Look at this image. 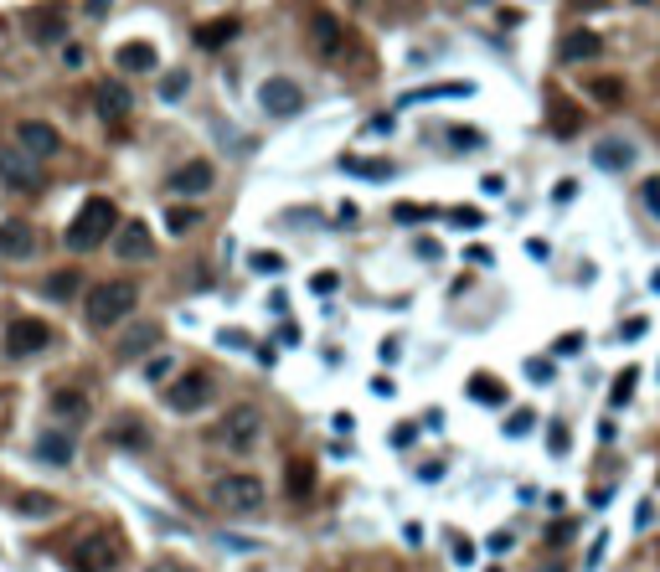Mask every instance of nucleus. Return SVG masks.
I'll use <instances>...</instances> for the list:
<instances>
[{"label":"nucleus","instance_id":"f257e3e1","mask_svg":"<svg viewBox=\"0 0 660 572\" xmlns=\"http://www.w3.org/2000/svg\"><path fill=\"white\" fill-rule=\"evenodd\" d=\"M135 309H140V289L129 284V279H103V284L88 289V325L93 330L119 325Z\"/></svg>","mask_w":660,"mask_h":572},{"label":"nucleus","instance_id":"f03ea898","mask_svg":"<svg viewBox=\"0 0 660 572\" xmlns=\"http://www.w3.org/2000/svg\"><path fill=\"white\" fill-rule=\"evenodd\" d=\"M114 227H119L114 202H109V196H88V202L78 206L73 227H67V247H73V253H93L103 238H114Z\"/></svg>","mask_w":660,"mask_h":572},{"label":"nucleus","instance_id":"7ed1b4c3","mask_svg":"<svg viewBox=\"0 0 660 572\" xmlns=\"http://www.w3.org/2000/svg\"><path fill=\"white\" fill-rule=\"evenodd\" d=\"M268 433V423H264V412L253 408V403H238V408H227V418L217 423V438H222L227 449H238V454H248V449H258V438Z\"/></svg>","mask_w":660,"mask_h":572},{"label":"nucleus","instance_id":"20e7f679","mask_svg":"<svg viewBox=\"0 0 660 572\" xmlns=\"http://www.w3.org/2000/svg\"><path fill=\"white\" fill-rule=\"evenodd\" d=\"M264 480L258 474H222L217 485H212V500L222 506V511H232V516H248V511H258L264 506Z\"/></svg>","mask_w":660,"mask_h":572},{"label":"nucleus","instance_id":"39448f33","mask_svg":"<svg viewBox=\"0 0 660 572\" xmlns=\"http://www.w3.org/2000/svg\"><path fill=\"white\" fill-rule=\"evenodd\" d=\"M212 397H217V382H212L206 371H186V377H176V382L165 387V408L170 412H202Z\"/></svg>","mask_w":660,"mask_h":572},{"label":"nucleus","instance_id":"423d86ee","mask_svg":"<svg viewBox=\"0 0 660 572\" xmlns=\"http://www.w3.org/2000/svg\"><path fill=\"white\" fill-rule=\"evenodd\" d=\"M258 108H264L268 119H294L305 108V88L294 78H264L258 82Z\"/></svg>","mask_w":660,"mask_h":572},{"label":"nucleus","instance_id":"0eeeda50","mask_svg":"<svg viewBox=\"0 0 660 572\" xmlns=\"http://www.w3.org/2000/svg\"><path fill=\"white\" fill-rule=\"evenodd\" d=\"M47 346H52V325L37 320V315H21V320L5 325V351L11 356H41Z\"/></svg>","mask_w":660,"mask_h":572},{"label":"nucleus","instance_id":"6e6552de","mask_svg":"<svg viewBox=\"0 0 660 572\" xmlns=\"http://www.w3.org/2000/svg\"><path fill=\"white\" fill-rule=\"evenodd\" d=\"M119 568V542L114 536H82L78 547H73V572H114Z\"/></svg>","mask_w":660,"mask_h":572},{"label":"nucleus","instance_id":"1a4fd4ad","mask_svg":"<svg viewBox=\"0 0 660 572\" xmlns=\"http://www.w3.org/2000/svg\"><path fill=\"white\" fill-rule=\"evenodd\" d=\"M67 11H62L57 0L52 5H37V11H26V37L37 41V47H57V41H67Z\"/></svg>","mask_w":660,"mask_h":572},{"label":"nucleus","instance_id":"9d476101","mask_svg":"<svg viewBox=\"0 0 660 572\" xmlns=\"http://www.w3.org/2000/svg\"><path fill=\"white\" fill-rule=\"evenodd\" d=\"M16 150H21V155H31V160L41 165V160H52V155L62 150V134H57V129H52L47 119H21Z\"/></svg>","mask_w":660,"mask_h":572},{"label":"nucleus","instance_id":"9b49d317","mask_svg":"<svg viewBox=\"0 0 660 572\" xmlns=\"http://www.w3.org/2000/svg\"><path fill=\"white\" fill-rule=\"evenodd\" d=\"M0 176H5V186H16V191H37L41 165L31 155H21L16 144H0Z\"/></svg>","mask_w":660,"mask_h":572},{"label":"nucleus","instance_id":"f8f14e48","mask_svg":"<svg viewBox=\"0 0 660 572\" xmlns=\"http://www.w3.org/2000/svg\"><path fill=\"white\" fill-rule=\"evenodd\" d=\"M309 47H315L320 62H335L346 52V31H341V21L330 16V11H320V16L309 21Z\"/></svg>","mask_w":660,"mask_h":572},{"label":"nucleus","instance_id":"ddd939ff","mask_svg":"<svg viewBox=\"0 0 660 572\" xmlns=\"http://www.w3.org/2000/svg\"><path fill=\"white\" fill-rule=\"evenodd\" d=\"M37 454H41V464H57V470H67V464L78 459V433H73V429H47L37 438Z\"/></svg>","mask_w":660,"mask_h":572},{"label":"nucleus","instance_id":"4468645a","mask_svg":"<svg viewBox=\"0 0 660 572\" xmlns=\"http://www.w3.org/2000/svg\"><path fill=\"white\" fill-rule=\"evenodd\" d=\"M114 253H119L124 264L150 258V227H144V222H119V227H114Z\"/></svg>","mask_w":660,"mask_h":572},{"label":"nucleus","instance_id":"2eb2a0df","mask_svg":"<svg viewBox=\"0 0 660 572\" xmlns=\"http://www.w3.org/2000/svg\"><path fill=\"white\" fill-rule=\"evenodd\" d=\"M93 103H99V119H103V124H119L124 114L135 108V99H129V88H124L119 78L99 82V93H93Z\"/></svg>","mask_w":660,"mask_h":572},{"label":"nucleus","instance_id":"dca6fc26","mask_svg":"<svg viewBox=\"0 0 660 572\" xmlns=\"http://www.w3.org/2000/svg\"><path fill=\"white\" fill-rule=\"evenodd\" d=\"M212 181H217V170H212V160H186L176 176H170V186L181 191V196H206L212 191Z\"/></svg>","mask_w":660,"mask_h":572},{"label":"nucleus","instance_id":"f3484780","mask_svg":"<svg viewBox=\"0 0 660 572\" xmlns=\"http://www.w3.org/2000/svg\"><path fill=\"white\" fill-rule=\"evenodd\" d=\"M37 253V232L26 222H0V258H11V264H21V258H31Z\"/></svg>","mask_w":660,"mask_h":572},{"label":"nucleus","instance_id":"a211bd4d","mask_svg":"<svg viewBox=\"0 0 660 572\" xmlns=\"http://www.w3.org/2000/svg\"><path fill=\"white\" fill-rule=\"evenodd\" d=\"M594 165L598 170H630L635 165V144L624 140V134H609V140L594 144Z\"/></svg>","mask_w":660,"mask_h":572},{"label":"nucleus","instance_id":"6ab92c4d","mask_svg":"<svg viewBox=\"0 0 660 572\" xmlns=\"http://www.w3.org/2000/svg\"><path fill=\"white\" fill-rule=\"evenodd\" d=\"M52 418H57L62 429H78L82 418H88V397L78 387H57L52 392Z\"/></svg>","mask_w":660,"mask_h":572},{"label":"nucleus","instance_id":"aec40b11","mask_svg":"<svg viewBox=\"0 0 660 572\" xmlns=\"http://www.w3.org/2000/svg\"><path fill=\"white\" fill-rule=\"evenodd\" d=\"M150 346H161V325L155 320H140V325H129L119 335V356L129 361V356H144Z\"/></svg>","mask_w":660,"mask_h":572},{"label":"nucleus","instance_id":"412c9836","mask_svg":"<svg viewBox=\"0 0 660 572\" xmlns=\"http://www.w3.org/2000/svg\"><path fill=\"white\" fill-rule=\"evenodd\" d=\"M598 52H604L598 31H568V37H562V47H557V57H562V62H594Z\"/></svg>","mask_w":660,"mask_h":572},{"label":"nucleus","instance_id":"4be33fe9","mask_svg":"<svg viewBox=\"0 0 660 572\" xmlns=\"http://www.w3.org/2000/svg\"><path fill=\"white\" fill-rule=\"evenodd\" d=\"M547 129H552L557 140H573L578 129H583V108L568 103V99H557L552 108H547Z\"/></svg>","mask_w":660,"mask_h":572},{"label":"nucleus","instance_id":"5701e85b","mask_svg":"<svg viewBox=\"0 0 660 572\" xmlns=\"http://www.w3.org/2000/svg\"><path fill=\"white\" fill-rule=\"evenodd\" d=\"M114 62H119V73H155V47L150 41H124Z\"/></svg>","mask_w":660,"mask_h":572},{"label":"nucleus","instance_id":"b1692460","mask_svg":"<svg viewBox=\"0 0 660 572\" xmlns=\"http://www.w3.org/2000/svg\"><path fill=\"white\" fill-rule=\"evenodd\" d=\"M474 82H433V88H412V93H403V108H412V103H433V99H470Z\"/></svg>","mask_w":660,"mask_h":572},{"label":"nucleus","instance_id":"393cba45","mask_svg":"<svg viewBox=\"0 0 660 572\" xmlns=\"http://www.w3.org/2000/svg\"><path fill=\"white\" fill-rule=\"evenodd\" d=\"M341 170L361 181H392V160H371V155H341Z\"/></svg>","mask_w":660,"mask_h":572},{"label":"nucleus","instance_id":"a878e982","mask_svg":"<svg viewBox=\"0 0 660 572\" xmlns=\"http://www.w3.org/2000/svg\"><path fill=\"white\" fill-rule=\"evenodd\" d=\"M470 397H474V403H485V408H500V403H506V387L495 382L491 371H474V377H470Z\"/></svg>","mask_w":660,"mask_h":572},{"label":"nucleus","instance_id":"bb28decb","mask_svg":"<svg viewBox=\"0 0 660 572\" xmlns=\"http://www.w3.org/2000/svg\"><path fill=\"white\" fill-rule=\"evenodd\" d=\"M232 37H238V21H232V16L196 26V47H206V52H212V47H222V41H232Z\"/></svg>","mask_w":660,"mask_h":572},{"label":"nucleus","instance_id":"cd10ccee","mask_svg":"<svg viewBox=\"0 0 660 572\" xmlns=\"http://www.w3.org/2000/svg\"><path fill=\"white\" fill-rule=\"evenodd\" d=\"M16 511L31 516V521H41V516H57V500H52V495H41V490H21L16 495Z\"/></svg>","mask_w":660,"mask_h":572},{"label":"nucleus","instance_id":"c85d7f7f","mask_svg":"<svg viewBox=\"0 0 660 572\" xmlns=\"http://www.w3.org/2000/svg\"><path fill=\"white\" fill-rule=\"evenodd\" d=\"M78 273H73V268H67V273H52V279H47V284H41V294H47V299H62V305H67V299H73V294H78Z\"/></svg>","mask_w":660,"mask_h":572},{"label":"nucleus","instance_id":"c756f323","mask_svg":"<svg viewBox=\"0 0 660 572\" xmlns=\"http://www.w3.org/2000/svg\"><path fill=\"white\" fill-rule=\"evenodd\" d=\"M588 93H594L604 108H619V103H624V82H619V78H594V82H588Z\"/></svg>","mask_w":660,"mask_h":572},{"label":"nucleus","instance_id":"7c9ffc66","mask_svg":"<svg viewBox=\"0 0 660 572\" xmlns=\"http://www.w3.org/2000/svg\"><path fill=\"white\" fill-rule=\"evenodd\" d=\"M196 222H202V212H196V206H170V212H165V227H170L176 238H186Z\"/></svg>","mask_w":660,"mask_h":572},{"label":"nucleus","instance_id":"2f4dec72","mask_svg":"<svg viewBox=\"0 0 660 572\" xmlns=\"http://www.w3.org/2000/svg\"><path fill=\"white\" fill-rule=\"evenodd\" d=\"M114 444H124V449H150V429H140V423L124 418L119 429H114Z\"/></svg>","mask_w":660,"mask_h":572},{"label":"nucleus","instance_id":"473e14b6","mask_svg":"<svg viewBox=\"0 0 660 572\" xmlns=\"http://www.w3.org/2000/svg\"><path fill=\"white\" fill-rule=\"evenodd\" d=\"M186 93H191V78H186V73H165L161 78V103H181Z\"/></svg>","mask_w":660,"mask_h":572},{"label":"nucleus","instance_id":"72a5a7b5","mask_svg":"<svg viewBox=\"0 0 660 572\" xmlns=\"http://www.w3.org/2000/svg\"><path fill=\"white\" fill-rule=\"evenodd\" d=\"M305 490H315V470L309 464H289V495L305 500Z\"/></svg>","mask_w":660,"mask_h":572},{"label":"nucleus","instance_id":"f704fd0d","mask_svg":"<svg viewBox=\"0 0 660 572\" xmlns=\"http://www.w3.org/2000/svg\"><path fill=\"white\" fill-rule=\"evenodd\" d=\"M635 382H639V371H635V367H624V371L614 377V392H609V397H614V408H624V403L635 397Z\"/></svg>","mask_w":660,"mask_h":572},{"label":"nucleus","instance_id":"c9c22d12","mask_svg":"<svg viewBox=\"0 0 660 572\" xmlns=\"http://www.w3.org/2000/svg\"><path fill=\"white\" fill-rule=\"evenodd\" d=\"M449 140H454V150H480V144H485V134H480V129H465V124H454Z\"/></svg>","mask_w":660,"mask_h":572},{"label":"nucleus","instance_id":"e433bc0d","mask_svg":"<svg viewBox=\"0 0 660 572\" xmlns=\"http://www.w3.org/2000/svg\"><path fill=\"white\" fill-rule=\"evenodd\" d=\"M392 217H397V222H429V217H433V206H412V202H397V206H392Z\"/></svg>","mask_w":660,"mask_h":572},{"label":"nucleus","instance_id":"4c0bfd02","mask_svg":"<svg viewBox=\"0 0 660 572\" xmlns=\"http://www.w3.org/2000/svg\"><path fill=\"white\" fill-rule=\"evenodd\" d=\"M165 377H170V356H165V351H155V356L144 361V382H165Z\"/></svg>","mask_w":660,"mask_h":572},{"label":"nucleus","instance_id":"58836bf2","mask_svg":"<svg viewBox=\"0 0 660 572\" xmlns=\"http://www.w3.org/2000/svg\"><path fill=\"white\" fill-rule=\"evenodd\" d=\"M253 268L274 279V273H284V258H279V253H253Z\"/></svg>","mask_w":660,"mask_h":572},{"label":"nucleus","instance_id":"ea45409f","mask_svg":"<svg viewBox=\"0 0 660 572\" xmlns=\"http://www.w3.org/2000/svg\"><path fill=\"white\" fill-rule=\"evenodd\" d=\"M578 351H583V330H568V335L552 346V356H578Z\"/></svg>","mask_w":660,"mask_h":572},{"label":"nucleus","instance_id":"a19ab883","mask_svg":"<svg viewBox=\"0 0 660 572\" xmlns=\"http://www.w3.org/2000/svg\"><path fill=\"white\" fill-rule=\"evenodd\" d=\"M532 423H536V412H532V408H516V418L506 423V433H511V438H521V433L532 429Z\"/></svg>","mask_w":660,"mask_h":572},{"label":"nucleus","instance_id":"79ce46f5","mask_svg":"<svg viewBox=\"0 0 660 572\" xmlns=\"http://www.w3.org/2000/svg\"><path fill=\"white\" fill-rule=\"evenodd\" d=\"M412 444H418V429H412V423H397V429H392V449H412Z\"/></svg>","mask_w":660,"mask_h":572},{"label":"nucleus","instance_id":"37998d69","mask_svg":"<svg viewBox=\"0 0 660 572\" xmlns=\"http://www.w3.org/2000/svg\"><path fill=\"white\" fill-rule=\"evenodd\" d=\"M573 196H578V181H573V176H568V181H557V186H552V206H568V202H573Z\"/></svg>","mask_w":660,"mask_h":572},{"label":"nucleus","instance_id":"c03bdc74","mask_svg":"<svg viewBox=\"0 0 660 572\" xmlns=\"http://www.w3.org/2000/svg\"><path fill=\"white\" fill-rule=\"evenodd\" d=\"M639 196H645V206H650V212L660 217V176H650V181L639 186Z\"/></svg>","mask_w":660,"mask_h":572},{"label":"nucleus","instance_id":"a18cd8bd","mask_svg":"<svg viewBox=\"0 0 660 572\" xmlns=\"http://www.w3.org/2000/svg\"><path fill=\"white\" fill-rule=\"evenodd\" d=\"M449 547H454V562H459V568H470L474 562V547L465 542V536H449Z\"/></svg>","mask_w":660,"mask_h":572},{"label":"nucleus","instance_id":"49530a36","mask_svg":"<svg viewBox=\"0 0 660 572\" xmlns=\"http://www.w3.org/2000/svg\"><path fill=\"white\" fill-rule=\"evenodd\" d=\"M568 449H573V438H568L562 429H552V433H547V454H557V459H562Z\"/></svg>","mask_w":660,"mask_h":572},{"label":"nucleus","instance_id":"de8ad7c7","mask_svg":"<svg viewBox=\"0 0 660 572\" xmlns=\"http://www.w3.org/2000/svg\"><path fill=\"white\" fill-rule=\"evenodd\" d=\"M367 129L371 134H392V129H397V114H377V119H367Z\"/></svg>","mask_w":660,"mask_h":572},{"label":"nucleus","instance_id":"09e8293b","mask_svg":"<svg viewBox=\"0 0 660 572\" xmlns=\"http://www.w3.org/2000/svg\"><path fill=\"white\" fill-rule=\"evenodd\" d=\"M217 341H222V346H253V335H248V330H222V335H217Z\"/></svg>","mask_w":660,"mask_h":572},{"label":"nucleus","instance_id":"8fccbe9b","mask_svg":"<svg viewBox=\"0 0 660 572\" xmlns=\"http://www.w3.org/2000/svg\"><path fill=\"white\" fill-rule=\"evenodd\" d=\"M144 572H191V568H186V562H176V557H155Z\"/></svg>","mask_w":660,"mask_h":572},{"label":"nucleus","instance_id":"3c124183","mask_svg":"<svg viewBox=\"0 0 660 572\" xmlns=\"http://www.w3.org/2000/svg\"><path fill=\"white\" fill-rule=\"evenodd\" d=\"M11 403H16L11 387H0V438H5V423H11Z\"/></svg>","mask_w":660,"mask_h":572},{"label":"nucleus","instance_id":"603ef678","mask_svg":"<svg viewBox=\"0 0 660 572\" xmlns=\"http://www.w3.org/2000/svg\"><path fill=\"white\" fill-rule=\"evenodd\" d=\"M449 217H454V222H465V227H480V222H485V217H480V212H470V206H454Z\"/></svg>","mask_w":660,"mask_h":572},{"label":"nucleus","instance_id":"864d4df0","mask_svg":"<svg viewBox=\"0 0 660 572\" xmlns=\"http://www.w3.org/2000/svg\"><path fill=\"white\" fill-rule=\"evenodd\" d=\"M62 62H67V67H82V47H78V41H67V47H62Z\"/></svg>","mask_w":660,"mask_h":572},{"label":"nucleus","instance_id":"5fc2aeb1","mask_svg":"<svg viewBox=\"0 0 660 572\" xmlns=\"http://www.w3.org/2000/svg\"><path fill=\"white\" fill-rule=\"evenodd\" d=\"M526 377H532V382H547V377H552V367H547V361H526Z\"/></svg>","mask_w":660,"mask_h":572},{"label":"nucleus","instance_id":"6e6d98bb","mask_svg":"<svg viewBox=\"0 0 660 572\" xmlns=\"http://www.w3.org/2000/svg\"><path fill=\"white\" fill-rule=\"evenodd\" d=\"M573 536V521H562V526H547V542H568Z\"/></svg>","mask_w":660,"mask_h":572},{"label":"nucleus","instance_id":"4d7b16f0","mask_svg":"<svg viewBox=\"0 0 660 572\" xmlns=\"http://www.w3.org/2000/svg\"><path fill=\"white\" fill-rule=\"evenodd\" d=\"M480 186H485V196H506V181H500V176H485Z\"/></svg>","mask_w":660,"mask_h":572},{"label":"nucleus","instance_id":"13d9d810","mask_svg":"<svg viewBox=\"0 0 660 572\" xmlns=\"http://www.w3.org/2000/svg\"><path fill=\"white\" fill-rule=\"evenodd\" d=\"M418 480H423V485H433V480H444V464H423V470H418Z\"/></svg>","mask_w":660,"mask_h":572},{"label":"nucleus","instance_id":"bf43d9fd","mask_svg":"<svg viewBox=\"0 0 660 572\" xmlns=\"http://www.w3.org/2000/svg\"><path fill=\"white\" fill-rule=\"evenodd\" d=\"M109 11V0H88V16H103Z\"/></svg>","mask_w":660,"mask_h":572},{"label":"nucleus","instance_id":"052dcab7","mask_svg":"<svg viewBox=\"0 0 660 572\" xmlns=\"http://www.w3.org/2000/svg\"><path fill=\"white\" fill-rule=\"evenodd\" d=\"M536 572H568V568H562V562H557V557H552V562H542V568H536Z\"/></svg>","mask_w":660,"mask_h":572},{"label":"nucleus","instance_id":"680f3d73","mask_svg":"<svg viewBox=\"0 0 660 572\" xmlns=\"http://www.w3.org/2000/svg\"><path fill=\"white\" fill-rule=\"evenodd\" d=\"M470 5H491V0H470Z\"/></svg>","mask_w":660,"mask_h":572},{"label":"nucleus","instance_id":"e2e57ef3","mask_svg":"<svg viewBox=\"0 0 660 572\" xmlns=\"http://www.w3.org/2000/svg\"><path fill=\"white\" fill-rule=\"evenodd\" d=\"M635 5H650V0H635Z\"/></svg>","mask_w":660,"mask_h":572}]
</instances>
